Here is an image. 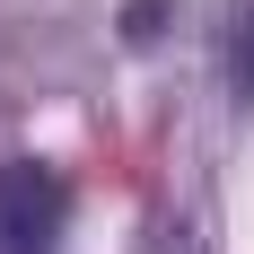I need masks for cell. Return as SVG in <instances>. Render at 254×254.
<instances>
[{
  "label": "cell",
  "instance_id": "6da1fadb",
  "mask_svg": "<svg viewBox=\"0 0 254 254\" xmlns=\"http://www.w3.org/2000/svg\"><path fill=\"white\" fill-rule=\"evenodd\" d=\"M70 219V193L44 167H0V254H53Z\"/></svg>",
  "mask_w": 254,
  "mask_h": 254
}]
</instances>
